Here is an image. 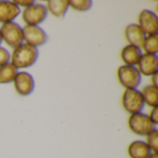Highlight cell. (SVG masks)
<instances>
[{"label":"cell","instance_id":"obj_10","mask_svg":"<svg viewBox=\"0 0 158 158\" xmlns=\"http://www.w3.org/2000/svg\"><path fill=\"white\" fill-rule=\"evenodd\" d=\"M138 71L145 76H152L158 71V58L156 55L143 54L138 62Z\"/></svg>","mask_w":158,"mask_h":158},{"label":"cell","instance_id":"obj_1","mask_svg":"<svg viewBox=\"0 0 158 158\" xmlns=\"http://www.w3.org/2000/svg\"><path fill=\"white\" fill-rule=\"evenodd\" d=\"M38 49L28 44H21L13 50L11 63L17 68H27L35 63L38 58Z\"/></svg>","mask_w":158,"mask_h":158},{"label":"cell","instance_id":"obj_7","mask_svg":"<svg viewBox=\"0 0 158 158\" xmlns=\"http://www.w3.org/2000/svg\"><path fill=\"white\" fill-rule=\"evenodd\" d=\"M22 33L23 40H25L28 45L34 47L43 46L45 44V42H47L48 39L45 32L38 26L26 25L22 28Z\"/></svg>","mask_w":158,"mask_h":158},{"label":"cell","instance_id":"obj_13","mask_svg":"<svg viewBox=\"0 0 158 158\" xmlns=\"http://www.w3.org/2000/svg\"><path fill=\"white\" fill-rule=\"evenodd\" d=\"M128 154L131 158H149L153 152L146 142L143 141H135L129 145Z\"/></svg>","mask_w":158,"mask_h":158},{"label":"cell","instance_id":"obj_15","mask_svg":"<svg viewBox=\"0 0 158 158\" xmlns=\"http://www.w3.org/2000/svg\"><path fill=\"white\" fill-rule=\"evenodd\" d=\"M47 11H49L55 17H64L68 7L69 6V1L68 0H49L47 1Z\"/></svg>","mask_w":158,"mask_h":158},{"label":"cell","instance_id":"obj_20","mask_svg":"<svg viewBox=\"0 0 158 158\" xmlns=\"http://www.w3.org/2000/svg\"><path fill=\"white\" fill-rule=\"evenodd\" d=\"M146 144L149 146L153 153L157 154L158 152V130L156 129L147 135Z\"/></svg>","mask_w":158,"mask_h":158},{"label":"cell","instance_id":"obj_8","mask_svg":"<svg viewBox=\"0 0 158 158\" xmlns=\"http://www.w3.org/2000/svg\"><path fill=\"white\" fill-rule=\"evenodd\" d=\"M139 27L143 30L145 34L152 35L157 34L158 32V18L157 16L151 10H143L138 18Z\"/></svg>","mask_w":158,"mask_h":158},{"label":"cell","instance_id":"obj_17","mask_svg":"<svg viewBox=\"0 0 158 158\" xmlns=\"http://www.w3.org/2000/svg\"><path fill=\"white\" fill-rule=\"evenodd\" d=\"M18 69L12 63H6L0 66V84H7L14 80Z\"/></svg>","mask_w":158,"mask_h":158},{"label":"cell","instance_id":"obj_24","mask_svg":"<svg viewBox=\"0 0 158 158\" xmlns=\"http://www.w3.org/2000/svg\"><path fill=\"white\" fill-rule=\"evenodd\" d=\"M158 74L157 73H156V74H154L153 75H152V82H153V86L154 87H156V88H157L158 86Z\"/></svg>","mask_w":158,"mask_h":158},{"label":"cell","instance_id":"obj_25","mask_svg":"<svg viewBox=\"0 0 158 158\" xmlns=\"http://www.w3.org/2000/svg\"><path fill=\"white\" fill-rule=\"evenodd\" d=\"M149 158H158V154H156V153H153L151 156H150V157Z\"/></svg>","mask_w":158,"mask_h":158},{"label":"cell","instance_id":"obj_18","mask_svg":"<svg viewBox=\"0 0 158 158\" xmlns=\"http://www.w3.org/2000/svg\"><path fill=\"white\" fill-rule=\"evenodd\" d=\"M146 54L156 55L158 52V34H155L145 37L143 47Z\"/></svg>","mask_w":158,"mask_h":158},{"label":"cell","instance_id":"obj_22","mask_svg":"<svg viewBox=\"0 0 158 158\" xmlns=\"http://www.w3.org/2000/svg\"><path fill=\"white\" fill-rule=\"evenodd\" d=\"M149 117H150L151 121H152L155 125L158 124V106L153 108V110H152L151 115H150Z\"/></svg>","mask_w":158,"mask_h":158},{"label":"cell","instance_id":"obj_21","mask_svg":"<svg viewBox=\"0 0 158 158\" xmlns=\"http://www.w3.org/2000/svg\"><path fill=\"white\" fill-rule=\"evenodd\" d=\"M9 60H10L9 52L6 48L0 47V66H3V65L8 63Z\"/></svg>","mask_w":158,"mask_h":158},{"label":"cell","instance_id":"obj_5","mask_svg":"<svg viewBox=\"0 0 158 158\" xmlns=\"http://www.w3.org/2000/svg\"><path fill=\"white\" fill-rule=\"evenodd\" d=\"M122 104L124 109L131 114H138L144 107V101L141 94V91L134 89H126L122 97Z\"/></svg>","mask_w":158,"mask_h":158},{"label":"cell","instance_id":"obj_16","mask_svg":"<svg viewBox=\"0 0 158 158\" xmlns=\"http://www.w3.org/2000/svg\"><path fill=\"white\" fill-rule=\"evenodd\" d=\"M141 94L143 98L144 103L148 104L151 107H156L158 105V89L154 86H146L144 87Z\"/></svg>","mask_w":158,"mask_h":158},{"label":"cell","instance_id":"obj_23","mask_svg":"<svg viewBox=\"0 0 158 158\" xmlns=\"http://www.w3.org/2000/svg\"><path fill=\"white\" fill-rule=\"evenodd\" d=\"M16 6H21V7H30L31 5L34 4V1H20V0H18V1H14L13 2Z\"/></svg>","mask_w":158,"mask_h":158},{"label":"cell","instance_id":"obj_26","mask_svg":"<svg viewBox=\"0 0 158 158\" xmlns=\"http://www.w3.org/2000/svg\"><path fill=\"white\" fill-rule=\"evenodd\" d=\"M1 42H2V37H1V34H0V44H1Z\"/></svg>","mask_w":158,"mask_h":158},{"label":"cell","instance_id":"obj_6","mask_svg":"<svg viewBox=\"0 0 158 158\" xmlns=\"http://www.w3.org/2000/svg\"><path fill=\"white\" fill-rule=\"evenodd\" d=\"M47 17V8L41 4H33L23 10L22 19L27 25L37 26Z\"/></svg>","mask_w":158,"mask_h":158},{"label":"cell","instance_id":"obj_3","mask_svg":"<svg viewBox=\"0 0 158 158\" xmlns=\"http://www.w3.org/2000/svg\"><path fill=\"white\" fill-rule=\"evenodd\" d=\"M129 127L133 133L140 136H147L156 129V125L151 121L150 117L142 113L134 114L130 116Z\"/></svg>","mask_w":158,"mask_h":158},{"label":"cell","instance_id":"obj_11","mask_svg":"<svg viewBox=\"0 0 158 158\" xmlns=\"http://www.w3.org/2000/svg\"><path fill=\"white\" fill-rule=\"evenodd\" d=\"M125 36L130 45L135 46L137 47H142L143 41L145 39V34L139 27L138 24H130L125 29Z\"/></svg>","mask_w":158,"mask_h":158},{"label":"cell","instance_id":"obj_4","mask_svg":"<svg viewBox=\"0 0 158 158\" xmlns=\"http://www.w3.org/2000/svg\"><path fill=\"white\" fill-rule=\"evenodd\" d=\"M118 77L119 83L126 88V89H134L140 84L142 76L138 69L134 66L123 65L118 70Z\"/></svg>","mask_w":158,"mask_h":158},{"label":"cell","instance_id":"obj_14","mask_svg":"<svg viewBox=\"0 0 158 158\" xmlns=\"http://www.w3.org/2000/svg\"><path fill=\"white\" fill-rule=\"evenodd\" d=\"M142 55V50L132 45H128L121 50V59L128 66L138 64Z\"/></svg>","mask_w":158,"mask_h":158},{"label":"cell","instance_id":"obj_2","mask_svg":"<svg viewBox=\"0 0 158 158\" xmlns=\"http://www.w3.org/2000/svg\"><path fill=\"white\" fill-rule=\"evenodd\" d=\"M0 34L2 39L9 47L16 48L20 46L23 42V33L22 28L16 22L4 23L0 27Z\"/></svg>","mask_w":158,"mask_h":158},{"label":"cell","instance_id":"obj_12","mask_svg":"<svg viewBox=\"0 0 158 158\" xmlns=\"http://www.w3.org/2000/svg\"><path fill=\"white\" fill-rule=\"evenodd\" d=\"M19 7L13 2L0 1V22L3 24L11 22L19 16Z\"/></svg>","mask_w":158,"mask_h":158},{"label":"cell","instance_id":"obj_19","mask_svg":"<svg viewBox=\"0 0 158 158\" xmlns=\"http://www.w3.org/2000/svg\"><path fill=\"white\" fill-rule=\"evenodd\" d=\"M93 2L91 0H77L69 1V6L77 11H87L92 7Z\"/></svg>","mask_w":158,"mask_h":158},{"label":"cell","instance_id":"obj_9","mask_svg":"<svg viewBox=\"0 0 158 158\" xmlns=\"http://www.w3.org/2000/svg\"><path fill=\"white\" fill-rule=\"evenodd\" d=\"M14 87L18 94L28 96L34 89V80L31 74L27 72H19L14 78Z\"/></svg>","mask_w":158,"mask_h":158}]
</instances>
